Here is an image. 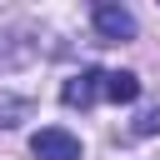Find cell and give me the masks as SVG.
I'll use <instances>...</instances> for the list:
<instances>
[{"label": "cell", "instance_id": "cell-3", "mask_svg": "<svg viewBox=\"0 0 160 160\" xmlns=\"http://www.w3.org/2000/svg\"><path fill=\"white\" fill-rule=\"evenodd\" d=\"M100 90H105V70H75L65 85H60V100L70 105V110H90L95 100H100Z\"/></svg>", "mask_w": 160, "mask_h": 160}, {"label": "cell", "instance_id": "cell-1", "mask_svg": "<svg viewBox=\"0 0 160 160\" xmlns=\"http://www.w3.org/2000/svg\"><path fill=\"white\" fill-rule=\"evenodd\" d=\"M90 20H95V35H100L105 45H120V40L135 35V15H130L125 5H115V0H100V5L90 10Z\"/></svg>", "mask_w": 160, "mask_h": 160}, {"label": "cell", "instance_id": "cell-6", "mask_svg": "<svg viewBox=\"0 0 160 160\" xmlns=\"http://www.w3.org/2000/svg\"><path fill=\"white\" fill-rule=\"evenodd\" d=\"M130 135H135V140H150V135H160V105H145V110L130 120Z\"/></svg>", "mask_w": 160, "mask_h": 160}, {"label": "cell", "instance_id": "cell-2", "mask_svg": "<svg viewBox=\"0 0 160 160\" xmlns=\"http://www.w3.org/2000/svg\"><path fill=\"white\" fill-rule=\"evenodd\" d=\"M30 150L35 160H80V140L65 130V125H45L30 135Z\"/></svg>", "mask_w": 160, "mask_h": 160}, {"label": "cell", "instance_id": "cell-5", "mask_svg": "<svg viewBox=\"0 0 160 160\" xmlns=\"http://www.w3.org/2000/svg\"><path fill=\"white\" fill-rule=\"evenodd\" d=\"M25 115H30V100H25V95H5V90H0V125L10 130V125H20Z\"/></svg>", "mask_w": 160, "mask_h": 160}, {"label": "cell", "instance_id": "cell-4", "mask_svg": "<svg viewBox=\"0 0 160 160\" xmlns=\"http://www.w3.org/2000/svg\"><path fill=\"white\" fill-rule=\"evenodd\" d=\"M105 100H115V105H130L135 95H140V75L135 70H105V90H100Z\"/></svg>", "mask_w": 160, "mask_h": 160}]
</instances>
